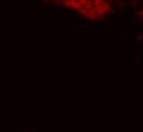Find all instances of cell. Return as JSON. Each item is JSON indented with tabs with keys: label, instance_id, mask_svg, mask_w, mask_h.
Returning a JSON list of instances; mask_svg holds the SVG:
<instances>
[{
	"label": "cell",
	"instance_id": "1",
	"mask_svg": "<svg viewBox=\"0 0 143 132\" xmlns=\"http://www.w3.org/2000/svg\"><path fill=\"white\" fill-rule=\"evenodd\" d=\"M70 3L68 5L73 6L75 8H78L80 13H83L84 15L87 17L91 18H97V17H102L103 15L107 14L108 10L110 9V5L107 4L106 2L103 1H95V2H90V1H78V2H67Z\"/></svg>",
	"mask_w": 143,
	"mask_h": 132
}]
</instances>
